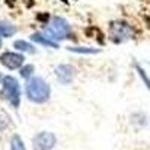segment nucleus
Returning a JSON list of instances; mask_svg holds the SVG:
<instances>
[{"label":"nucleus","instance_id":"13","mask_svg":"<svg viewBox=\"0 0 150 150\" xmlns=\"http://www.w3.org/2000/svg\"><path fill=\"white\" fill-rule=\"evenodd\" d=\"M69 51H72V53H87V54H95V53H99V50H96V48H86V47H69L68 48Z\"/></svg>","mask_w":150,"mask_h":150},{"label":"nucleus","instance_id":"7","mask_svg":"<svg viewBox=\"0 0 150 150\" xmlns=\"http://www.w3.org/2000/svg\"><path fill=\"white\" fill-rule=\"evenodd\" d=\"M77 75V69H75L72 65H59L56 68V77L59 80V83L62 84H71Z\"/></svg>","mask_w":150,"mask_h":150},{"label":"nucleus","instance_id":"14","mask_svg":"<svg viewBox=\"0 0 150 150\" xmlns=\"http://www.w3.org/2000/svg\"><path fill=\"white\" fill-rule=\"evenodd\" d=\"M2 39H3V36L0 35V48H2Z\"/></svg>","mask_w":150,"mask_h":150},{"label":"nucleus","instance_id":"9","mask_svg":"<svg viewBox=\"0 0 150 150\" xmlns=\"http://www.w3.org/2000/svg\"><path fill=\"white\" fill-rule=\"evenodd\" d=\"M14 48H17L18 51H21V53H30V54L36 53L35 47H33L30 42H27V41H23V39L15 41V42H14Z\"/></svg>","mask_w":150,"mask_h":150},{"label":"nucleus","instance_id":"2","mask_svg":"<svg viewBox=\"0 0 150 150\" xmlns=\"http://www.w3.org/2000/svg\"><path fill=\"white\" fill-rule=\"evenodd\" d=\"M2 96L14 108H18L20 101H21V87L15 77L5 75L2 78Z\"/></svg>","mask_w":150,"mask_h":150},{"label":"nucleus","instance_id":"3","mask_svg":"<svg viewBox=\"0 0 150 150\" xmlns=\"http://www.w3.org/2000/svg\"><path fill=\"white\" fill-rule=\"evenodd\" d=\"M69 32H71L69 23L65 18H62V17H54L51 21L48 23V26L45 29V36L50 38L51 41L57 42V41L66 39Z\"/></svg>","mask_w":150,"mask_h":150},{"label":"nucleus","instance_id":"5","mask_svg":"<svg viewBox=\"0 0 150 150\" xmlns=\"http://www.w3.org/2000/svg\"><path fill=\"white\" fill-rule=\"evenodd\" d=\"M0 63L11 71L20 69L24 65V56L20 53H14V51H6L0 56Z\"/></svg>","mask_w":150,"mask_h":150},{"label":"nucleus","instance_id":"11","mask_svg":"<svg viewBox=\"0 0 150 150\" xmlns=\"http://www.w3.org/2000/svg\"><path fill=\"white\" fill-rule=\"evenodd\" d=\"M11 150H26V146L18 135H14L11 138Z\"/></svg>","mask_w":150,"mask_h":150},{"label":"nucleus","instance_id":"6","mask_svg":"<svg viewBox=\"0 0 150 150\" xmlns=\"http://www.w3.org/2000/svg\"><path fill=\"white\" fill-rule=\"evenodd\" d=\"M56 144V135L51 132H39L33 138V147L36 150H51Z\"/></svg>","mask_w":150,"mask_h":150},{"label":"nucleus","instance_id":"12","mask_svg":"<svg viewBox=\"0 0 150 150\" xmlns=\"http://www.w3.org/2000/svg\"><path fill=\"white\" fill-rule=\"evenodd\" d=\"M33 72H35V66H33V65H26V66L23 65V66L20 68V75H21L23 78H27V80H29V78L32 77Z\"/></svg>","mask_w":150,"mask_h":150},{"label":"nucleus","instance_id":"8","mask_svg":"<svg viewBox=\"0 0 150 150\" xmlns=\"http://www.w3.org/2000/svg\"><path fill=\"white\" fill-rule=\"evenodd\" d=\"M30 39H32L33 42H38V44L45 45V47H50V48H59V44H57V42L51 41V39H50V38H47L45 35H41V33H38V32L30 36Z\"/></svg>","mask_w":150,"mask_h":150},{"label":"nucleus","instance_id":"10","mask_svg":"<svg viewBox=\"0 0 150 150\" xmlns=\"http://www.w3.org/2000/svg\"><path fill=\"white\" fill-rule=\"evenodd\" d=\"M17 32V27L12 24H6V23H0V35L2 36H12Z\"/></svg>","mask_w":150,"mask_h":150},{"label":"nucleus","instance_id":"4","mask_svg":"<svg viewBox=\"0 0 150 150\" xmlns=\"http://www.w3.org/2000/svg\"><path fill=\"white\" fill-rule=\"evenodd\" d=\"M110 38L112 42H125L134 38V29L125 21H112L110 24Z\"/></svg>","mask_w":150,"mask_h":150},{"label":"nucleus","instance_id":"1","mask_svg":"<svg viewBox=\"0 0 150 150\" xmlns=\"http://www.w3.org/2000/svg\"><path fill=\"white\" fill-rule=\"evenodd\" d=\"M27 99L35 104H44L51 96V87L42 77H30L26 84Z\"/></svg>","mask_w":150,"mask_h":150}]
</instances>
